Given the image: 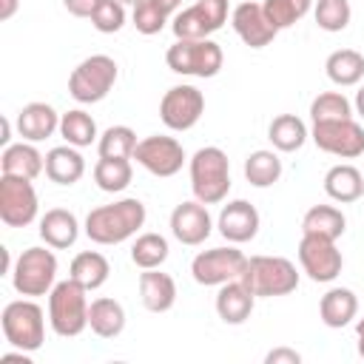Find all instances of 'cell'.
I'll return each instance as SVG.
<instances>
[{
	"mask_svg": "<svg viewBox=\"0 0 364 364\" xmlns=\"http://www.w3.org/2000/svg\"><path fill=\"white\" fill-rule=\"evenodd\" d=\"M145 225V205L134 196L100 205L85 216V236L97 245H122Z\"/></svg>",
	"mask_w": 364,
	"mask_h": 364,
	"instance_id": "6da1fadb",
	"label": "cell"
},
{
	"mask_svg": "<svg viewBox=\"0 0 364 364\" xmlns=\"http://www.w3.org/2000/svg\"><path fill=\"white\" fill-rule=\"evenodd\" d=\"M191 191L193 199L205 205H216L230 191V162L228 154L216 145H205L191 156Z\"/></svg>",
	"mask_w": 364,
	"mask_h": 364,
	"instance_id": "7a4b0ae2",
	"label": "cell"
},
{
	"mask_svg": "<svg viewBox=\"0 0 364 364\" xmlns=\"http://www.w3.org/2000/svg\"><path fill=\"white\" fill-rule=\"evenodd\" d=\"M88 290L74 282L71 276L65 282H57L48 293V324L57 336L74 338L88 327Z\"/></svg>",
	"mask_w": 364,
	"mask_h": 364,
	"instance_id": "3957f363",
	"label": "cell"
},
{
	"mask_svg": "<svg viewBox=\"0 0 364 364\" xmlns=\"http://www.w3.org/2000/svg\"><path fill=\"white\" fill-rule=\"evenodd\" d=\"M242 282L256 299H273L287 296L299 287V270L284 256H250Z\"/></svg>",
	"mask_w": 364,
	"mask_h": 364,
	"instance_id": "277c9868",
	"label": "cell"
},
{
	"mask_svg": "<svg viewBox=\"0 0 364 364\" xmlns=\"http://www.w3.org/2000/svg\"><path fill=\"white\" fill-rule=\"evenodd\" d=\"M0 324H3L6 341H9L14 350L34 353V350H40L43 341H46V313H43V307H40L37 301H31V299L9 301V304L3 307Z\"/></svg>",
	"mask_w": 364,
	"mask_h": 364,
	"instance_id": "5b68a950",
	"label": "cell"
},
{
	"mask_svg": "<svg viewBox=\"0 0 364 364\" xmlns=\"http://www.w3.org/2000/svg\"><path fill=\"white\" fill-rule=\"evenodd\" d=\"M54 279H57V256H54V247H48V245L46 247H40V245L26 247L11 267L14 290L20 296H28V299L51 293V287L57 284Z\"/></svg>",
	"mask_w": 364,
	"mask_h": 364,
	"instance_id": "8992f818",
	"label": "cell"
},
{
	"mask_svg": "<svg viewBox=\"0 0 364 364\" xmlns=\"http://www.w3.org/2000/svg\"><path fill=\"white\" fill-rule=\"evenodd\" d=\"M119 77V68H117V60L108 57V54H91L85 57L71 74H68V94L82 102V105H91V102H100L111 94L114 82Z\"/></svg>",
	"mask_w": 364,
	"mask_h": 364,
	"instance_id": "52a82bcc",
	"label": "cell"
},
{
	"mask_svg": "<svg viewBox=\"0 0 364 364\" xmlns=\"http://www.w3.org/2000/svg\"><path fill=\"white\" fill-rule=\"evenodd\" d=\"M165 63L173 74L205 80V77H216L222 71L225 54H222V46L213 43L210 37H205V40H176L165 51Z\"/></svg>",
	"mask_w": 364,
	"mask_h": 364,
	"instance_id": "ba28073f",
	"label": "cell"
},
{
	"mask_svg": "<svg viewBox=\"0 0 364 364\" xmlns=\"http://www.w3.org/2000/svg\"><path fill=\"white\" fill-rule=\"evenodd\" d=\"M245 267H247V256L236 245H228V247H210V250L196 253L191 262V276L196 284L219 287V284L242 279Z\"/></svg>",
	"mask_w": 364,
	"mask_h": 364,
	"instance_id": "9c48e42d",
	"label": "cell"
},
{
	"mask_svg": "<svg viewBox=\"0 0 364 364\" xmlns=\"http://www.w3.org/2000/svg\"><path fill=\"white\" fill-rule=\"evenodd\" d=\"M228 23V0H196L171 20L176 40H205Z\"/></svg>",
	"mask_w": 364,
	"mask_h": 364,
	"instance_id": "30bf717a",
	"label": "cell"
},
{
	"mask_svg": "<svg viewBox=\"0 0 364 364\" xmlns=\"http://www.w3.org/2000/svg\"><path fill=\"white\" fill-rule=\"evenodd\" d=\"M310 139L318 151L333 154L338 159H355L364 154V128L350 119H333V122H313Z\"/></svg>",
	"mask_w": 364,
	"mask_h": 364,
	"instance_id": "8fae6325",
	"label": "cell"
},
{
	"mask_svg": "<svg viewBox=\"0 0 364 364\" xmlns=\"http://www.w3.org/2000/svg\"><path fill=\"white\" fill-rule=\"evenodd\" d=\"M205 114V94L196 85H173L159 100V119L171 131H191Z\"/></svg>",
	"mask_w": 364,
	"mask_h": 364,
	"instance_id": "7c38bea8",
	"label": "cell"
},
{
	"mask_svg": "<svg viewBox=\"0 0 364 364\" xmlns=\"http://www.w3.org/2000/svg\"><path fill=\"white\" fill-rule=\"evenodd\" d=\"M37 191L31 179L23 176H0V219L9 228H26L37 219Z\"/></svg>",
	"mask_w": 364,
	"mask_h": 364,
	"instance_id": "4fadbf2b",
	"label": "cell"
},
{
	"mask_svg": "<svg viewBox=\"0 0 364 364\" xmlns=\"http://www.w3.org/2000/svg\"><path fill=\"white\" fill-rule=\"evenodd\" d=\"M134 159L154 176H173L182 171L185 165V148L176 136H165V134H154V136H145L136 142V151H134Z\"/></svg>",
	"mask_w": 364,
	"mask_h": 364,
	"instance_id": "5bb4252c",
	"label": "cell"
},
{
	"mask_svg": "<svg viewBox=\"0 0 364 364\" xmlns=\"http://www.w3.org/2000/svg\"><path fill=\"white\" fill-rule=\"evenodd\" d=\"M299 264L301 270L313 279V282H333L341 267H344V256L341 250L336 247L333 239H321V236H307L301 233V242H299Z\"/></svg>",
	"mask_w": 364,
	"mask_h": 364,
	"instance_id": "9a60e30c",
	"label": "cell"
},
{
	"mask_svg": "<svg viewBox=\"0 0 364 364\" xmlns=\"http://www.w3.org/2000/svg\"><path fill=\"white\" fill-rule=\"evenodd\" d=\"M210 230H213V219H210L205 202L191 199V202H179L171 210V233L176 242L196 247L210 236Z\"/></svg>",
	"mask_w": 364,
	"mask_h": 364,
	"instance_id": "2e32d148",
	"label": "cell"
},
{
	"mask_svg": "<svg viewBox=\"0 0 364 364\" xmlns=\"http://www.w3.org/2000/svg\"><path fill=\"white\" fill-rule=\"evenodd\" d=\"M230 26L233 31L239 34V40L250 48H264L273 43V37L279 34V28L267 20L262 3H253V0H245L239 3L233 11H230Z\"/></svg>",
	"mask_w": 364,
	"mask_h": 364,
	"instance_id": "e0dca14e",
	"label": "cell"
},
{
	"mask_svg": "<svg viewBox=\"0 0 364 364\" xmlns=\"http://www.w3.org/2000/svg\"><path fill=\"white\" fill-rule=\"evenodd\" d=\"M259 225H262L259 210H256L247 199H233V202H228V205L219 210V219H216L219 233H222L230 245H245V242L256 239Z\"/></svg>",
	"mask_w": 364,
	"mask_h": 364,
	"instance_id": "ac0fdd59",
	"label": "cell"
},
{
	"mask_svg": "<svg viewBox=\"0 0 364 364\" xmlns=\"http://www.w3.org/2000/svg\"><path fill=\"white\" fill-rule=\"evenodd\" d=\"M139 299L145 310L151 313H168L176 304V282L171 273H162L159 267L139 273Z\"/></svg>",
	"mask_w": 364,
	"mask_h": 364,
	"instance_id": "d6986e66",
	"label": "cell"
},
{
	"mask_svg": "<svg viewBox=\"0 0 364 364\" xmlns=\"http://www.w3.org/2000/svg\"><path fill=\"white\" fill-rule=\"evenodd\" d=\"M60 131V114L48 102H28L17 114V134L26 142H43Z\"/></svg>",
	"mask_w": 364,
	"mask_h": 364,
	"instance_id": "ffe728a7",
	"label": "cell"
},
{
	"mask_svg": "<svg viewBox=\"0 0 364 364\" xmlns=\"http://www.w3.org/2000/svg\"><path fill=\"white\" fill-rule=\"evenodd\" d=\"M253 304H256V296L245 287L242 279L228 282V284H219V293H216V316L225 324H245L250 318V313H253Z\"/></svg>",
	"mask_w": 364,
	"mask_h": 364,
	"instance_id": "44dd1931",
	"label": "cell"
},
{
	"mask_svg": "<svg viewBox=\"0 0 364 364\" xmlns=\"http://www.w3.org/2000/svg\"><path fill=\"white\" fill-rule=\"evenodd\" d=\"M0 171L6 176H23V179H37L43 171H46V156L34 148V142H14V145H6L3 148V156H0Z\"/></svg>",
	"mask_w": 364,
	"mask_h": 364,
	"instance_id": "7402d4cb",
	"label": "cell"
},
{
	"mask_svg": "<svg viewBox=\"0 0 364 364\" xmlns=\"http://www.w3.org/2000/svg\"><path fill=\"white\" fill-rule=\"evenodd\" d=\"M37 230H40V239H43L48 247L65 250V247H71V245L77 242V236H80V222H77V216H74L71 210H65V208H51V210L43 213Z\"/></svg>",
	"mask_w": 364,
	"mask_h": 364,
	"instance_id": "603a6c76",
	"label": "cell"
},
{
	"mask_svg": "<svg viewBox=\"0 0 364 364\" xmlns=\"http://www.w3.org/2000/svg\"><path fill=\"white\" fill-rule=\"evenodd\" d=\"M85 173V159L74 145H57L46 154V176L57 185H74Z\"/></svg>",
	"mask_w": 364,
	"mask_h": 364,
	"instance_id": "cb8c5ba5",
	"label": "cell"
},
{
	"mask_svg": "<svg viewBox=\"0 0 364 364\" xmlns=\"http://www.w3.org/2000/svg\"><path fill=\"white\" fill-rule=\"evenodd\" d=\"M358 313V296L350 290V287H330L321 301H318V318L338 330V327H347Z\"/></svg>",
	"mask_w": 364,
	"mask_h": 364,
	"instance_id": "d4e9b609",
	"label": "cell"
},
{
	"mask_svg": "<svg viewBox=\"0 0 364 364\" xmlns=\"http://www.w3.org/2000/svg\"><path fill=\"white\" fill-rule=\"evenodd\" d=\"M324 193L333 199V202H355L364 196V173L355 168V165H333L327 173H324Z\"/></svg>",
	"mask_w": 364,
	"mask_h": 364,
	"instance_id": "484cf974",
	"label": "cell"
},
{
	"mask_svg": "<svg viewBox=\"0 0 364 364\" xmlns=\"http://www.w3.org/2000/svg\"><path fill=\"white\" fill-rule=\"evenodd\" d=\"M88 327L100 338H117L125 330V307L108 296L94 299L88 307Z\"/></svg>",
	"mask_w": 364,
	"mask_h": 364,
	"instance_id": "4316f807",
	"label": "cell"
},
{
	"mask_svg": "<svg viewBox=\"0 0 364 364\" xmlns=\"http://www.w3.org/2000/svg\"><path fill=\"white\" fill-rule=\"evenodd\" d=\"M347 230V219L336 205H313L301 216V233L307 236H321V239H338Z\"/></svg>",
	"mask_w": 364,
	"mask_h": 364,
	"instance_id": "83f0119b",
	"label": "cell"
},
{
	"mask_svg": "<svg viewBox=\"0 0 364 364\" xmlns=\"http://www.w3.org/2000/svg\"><path fill=\"white\" fill-rule=\"evenodd\" d=\"M68 276H71L74 282H80L85 290H100V287L108 282V276H111V264H108V259H105L102 253H97V250H82V253H77V256L71 259Z\"/></svg>",
	"mask_w": 364,
	"mask_h": 364,
	"instance_id": "f1b7e54d",
	"label": "cell"
},
{
	"mask_svg": "<svg viewBox=\"0 0 364 364\" xmlns=\"http://www.w3.org/2000/svg\"><path fill=\"white\" fill-rule=\"evenodd\" d=\"M324 71H327L330 82H336L341 88L358 85L364 77V54L355 48H338L324 60Z\"/></svg>",
	"mask_w": 364,
	"mask_h": 364,
	"instance_id": "f546056e",
	"label": "cell"
},
{
	"mask_svg": "<svg viewBox=\"0 0 364 364\" xmlns=\"http://www.w3.org/2000/svg\"><path fill=\"white\" fill-rule=\"evenodd\" d=\"M307 136H310V131H307V125L296 114H279V117H273V122L267 128V139L282 154L299 151L307 142Z\"/></svg>",
	"mask_w": 364,
	"mask_h": 364,
	"instance_id": "4dcf8cb0",
	"label": "cell"
},
{
	"mask_svg": "<svg viewBox=\"0 0 364 364\" xmlns=\"http://www.w3.org/2000/svg\"><path fill=\"white\" fill-rule=\"evenodd\" d=\"M60 136L74 148H88L91 142L100 139L94 117L82 108H71V111L60 114Z\"/></svg>",
	"mask_w": 364,
	"mask_h": 364,
	"instance_id": "1f68e13d",
	"label": "cell"
},
{
	"mask_svg": "<svg viewBox=\"0 0 364 364\" xmlns=\"http://www.w3.org/2000/svg\"><path fill=\"white\" fill-rule=\"evenodd\" d=\"M245 179L253 185V188H270L282 179V159L273 154V151H253L247 159H245Z\"/></svg>",
	"mask_w": 364,
	"mask_h": 364,
	"instance_id": "d6a6232c",
	"label": "cell"
},
{
	"mask_svg": "<svg viewBox=\"0 0 364 364\" xmlns=\"http://www.w3.org/2000/svg\"><path fill=\"white\" fill-rule=\"evenodd\" d=\"M168 253H171V247H168V239L162 233H139L134 239V245H131V262L139 270L162 267Z\"/></svg>",
	"mask_w": 364,
	"mask_h": 364,
	"instance_id": "836d02e7",
	"label": "cell"
},
{
	"mask_svg": "<svg viewBox=\"0 0 364 364\" xmlns=\"http://www.w3.org/2000/svg\"><path fill=\"white\" fill-rule=\"evenodd\" d=\"M97 151L102 159H134L136 151V134L128 125H111L100 134Z\"/></svg>",
	"mask_w": 364,
	"mask_h": 364,
	"instance_id": "e575fe53",
	"label": "cell"
},
{
	"mask_svg": "<svg viewBox=\"0 0 364 364\" xmlns=\"http://www.w3.org/2000/svg\"><path fill=\"white\" fill-rule=\"evenodd\" d=\"M131 179H134V168H131L128 159H102L100 156L97 165H94V182L105 193L125 191L131 185Z\"/></svg>",
	"mask_w": 364,
	"mask_h": 364,
	"instance_id": "d590c367",
	"label": "cell"
},
{
	"mask_svg": "<svg viewBox=\"0 0 364 364\" xmlns=\"http://www.w3.org/2000/svg\"><path fill=\"white\" fill-rule=\"evenodd\" d=\"M353 105L341 91H324L310 102V119L313 122H333V119H350Z\"/></svg>",
	"mask_w": 364,
	"mask_h": 364,
	"instance_id": "8d00e7d4",
	"label": "cell"
},
{
	"mask_svg": "<svg viewBox=\"0 0 364 364\" xmlns=\"http://www.w3.org/2000/svg\"><path fill=\"white\" fill-rule=\"evenodd\" d=\"M313 17H316V26L321 31H344L350 26V17H353V9H350V0H318L316 9H313Z\"/></svg>",
	"mask_w": 364,
	"mask_h": 364,
	"instance_id": "74e56055",
	"label": "cell"
},
{
	"mask_svg": "<svg viewBox=\"0 0 364 364\" xmlns=\"http://www.w3.org/2000/svg\"><path fill=\"white\" fill-rule=\"evenodd\" d=\"M310 6H313V0H264V3H262L267 20H270L279 31L296 26V23L310 11Z\"/></svg>",
	"mask_w": 364,
	"mask_h": 364,
	"instance_id": "f35d334b",
	"label": "cell"
},
{
	"mask_svg": "<svg viewBox=\"0 0 364 364\" xmlns=\"http://www.w3.org/2000/svg\"><path fill=\"white\" fill-rule=\"evenodd\" d=\"M134 28L139 31V34H145V37H151V34H159L165 26H168V14L154 3V0H142V3H136L134 6Z\"/></svg>",
	"mask_w": 364,
	"mask_h": 364,
	"instance_id": "ab89813d",
	"label": "cell"
},
{
	"mask_svg": "<svg viewBox=\"0 0 364 364\" xmlns=\"http://www.w3.org/2000/svg\"><path fill=\"white\" fill-rule=\"evenodd\" d=\"M91 26L100 34H114L125 26V3L119 0H100V6L94 9V14L88 17Z\"/></svg>",
	"mask_w": 364,
	"mask_h": 364,
	"instance_id": "60d3db41",
	"label": "cell"
},
{
	"mask_svg": "<svg viewBox=\"0 0 364 364\" xmlns=\"http://www.w3.org/2000/svg\"><path fill=\"white\" fill-rule=\"evenodd\" d=\"M264 361H267V364H299L301 355H299L296 350H290V347H276V350H270V353L264 355Z\"/></svg>",
	"mask_w": 364,
	"mask_h": 364,
	"instance_id": "b9f144b4",
	"label": "cell"
},
{
	"mask_svg": "<svg viewBox=\"0 0 364 364\" xmlns=\"http://www.w3.org/2000/svg\"><path fill=\"white\" fill-rule=\"evenodd\" d=\"M65 11L74 14V17H91L94 9L100 6V0H63Z\"/></svg>",
	"mask_w": 364,
	"mask_h": 364,
	"instance_id": "7bdbcfd3",
	"label": "cell"
},
{
	"mask_svg": "<svg viewBox=\"0 0 364 364\" xmlns=\"http://www.w3.org/2000/svg\"><path fill=\"white\" fill-rule=\"evenodd\" d=\"M14 361H20V364H31V358H28V353H26V350L3 353V355H0V364H14Z\"/></svg>",
	"mask_w": 364,
	"mask_h": 364,
	"instance_id": "ee69618b",
	"label": "cell"
},
{
	"mask_svg": "<svg viewBox=\"0 0 364 364\" xmlns=\"http://www.w3.org/2000/svg\"><path fill=\"white\" fill-rule=\"evenodd\" d=\"M17 6H20V0H0V20H11Z\"/></svg>",
	"mask_w": 364,
	"mask_h": 364,
	"instance_id": "f6af8a7d",
	"label": "cell"
},
{
	"mask_svg": "<svg viewBox=\"0 0 364 364\" xmlns=\"http://www.w3.org/2000/svg\"><path fill=\"white\" fill-rule=\"evenodd\" d=\"M154 3H156V6L171 17V20H173V14H176V11H179V6H182V0H154Z\"/></svg>",
	"mask_w": 364,
	"mask_h": 364,
	"instance_id": "bcb514c9",
	"label": "cell"
},
{
	"mask_svg": "<svg viewBox=\"0 0 364 364\" xmlns=\"http://www.w3.org/2000/svg\"><path fill=\"white\" fill-rule=\"evenodd\" d=\"M355 341H358V355L364 358V318L355 321Z\"/></svg>",
	"mask_w": 364,
	"mask_h": 364,
	"instance_id": "7dc6e473",
	"label": "cell"
},
{
	"mask_svg": "<svg viewBox=\"0 0 364 364\" xmlns=\"http://www.w3.org/2000/svg\"><path fill=\"white\" fill-rule=\"evenodd\" d=\"M355 111H358V117L364 119V85L355 91Z\"/></svg>",
	"mask_w": 364,
	"mask_h": 364,
	"instance_id": "c3c4849f",
	"label": "cell"
},
{
	"mask_svg": "<svg viewBox=\"0 0 364 364\" xmlns=\"http://www.w3.org/2000/svg\"><path fill=\"white\" fill-rule=\"evenodd\" d=\"M9 134H11V122L3 117V136H0V142H3V145H9V139H11Z\"/></svg>",
	"mask_w": 364,
	"mask_h": 364,
	"instance_id": "681fc988",
	"label": "cell"
},
{
	"mask_svg": "<svg viewBox=\"0 0 364 364\" xmlns=\"http://www.w3.org/2000/svg\"><path fill=\"white\" fill-rule=\"evenodd\" d=\"M119 3H125V6H136V3H142V0H119Z\"/></svg>",
	"mask_w": 364,
	"mask_h": 364,
	"instance_id": "f907efd6",
	"label": "cell"
}]
</instances>
